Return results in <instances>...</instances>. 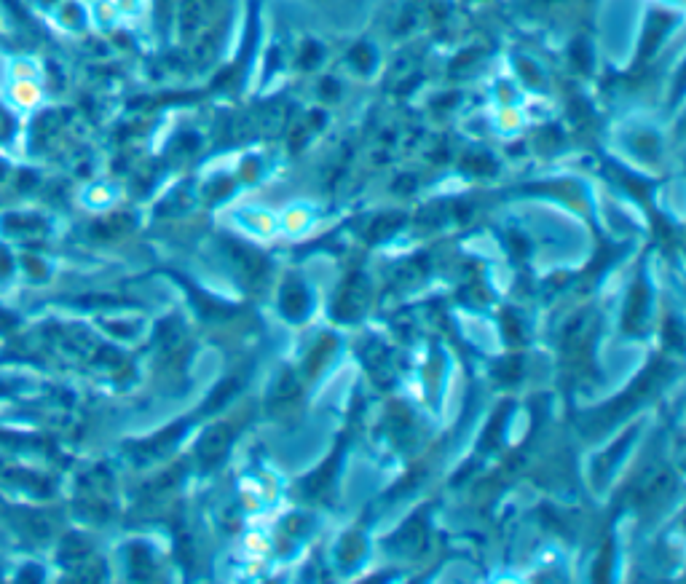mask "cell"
<instances>
[{"instance_id": "cell-17", "label": "cell", "mask_w": 686, "mask_h": 584, "mask_svg": "<svg viewBox=\"0 0 686 584\" xmlns=\"http://www.w3.org/2000/svg\"><path fill=\"white\" fill-rule=\"evenodd\" d=\"M25 579H41V574L38 571H25V574L19 576V582H25Z\"/></svg>"}, {"instance_id": "cell-4", "label": "cell", "mask_w": 686, "mask_h": 584, "mask_svg": "<svg viewBox=\"0 0 686 584\" xmlns=\"http://www.w3.org/2000/svg\"><path fill=\"white\" fill-rule=\"evenodd\" d=\"M3 228H6V234H9L11 239H22V242H35V239H41V236L46 234V226L33 215L6 217V226Z\"/></svg>"}, {"instance_id": "cell-2", "label": "cell", "mask_w": 686, "mask_h": 584, "mask_svg": "<svg viewBox=\"0 0 686 584\" xmlns=\"http://www.w3.org/2000/svg\"><path fill=\"white\" fill-rule=\"evenodd\" d=\"M365 301H368V290H365L362 276H352L346 282V287H343L338 303H335V317L357 319L362 314V309H365Z\"/></svg>"}, {"instance_id": "cell-1", "label": "cell", "mask_w": 686, "mask_h": 584, "mask_svg": "<svg viewBox=\"0 0 686 584\" xmlns=\"http://www.w3.org/2000/svg\"><path fill=\"white\" fill-rule=\"evenodd\" d=\"M218 11V0H183L180 9V33L185 43H193V54L207 59L212 51L210 25Z\"/></svg>"}, {"instance_id": "cell-9", "label": "cell", "mask_w": 686, "mask_h": 584, "mask_svg": "<svg viewBox=\"0 0 686 584\" xmlns=\"http://www.w3.org/2000/svg\"><path fill=\"white\" fill-rule=\"evenodd\" d=\"M236 386H239V384H236V381H226V384L220 386L218 392L212 394L210 402H207V408H204V410H218L220 405H223V402L231 400V392H236Z\"/></svg>"}, {"instance_id": "cell-11", "label": "cell", "mask_w": 686, "mask_h": 584, "mask_svg": "<svg viewBox=\"0 0 686 584\" xmlns=\"http://www.w3.org/2000/svg\"><path fill=\"white\" fill-rule=\"evenodd\" d=\"M467 169H472V172H477V175H488V172H494V161L486 159V156H475V159H469L467 164H464Z\"/></svg>"}, {"instance_id": "cell-10", "label": "cell", "mask_w": 686, "mask_h": 584, "mask_svg": "<svg viewBox=\"0 0 686 584\" xmlns=\"http://www.w3.org/2000/svg\"><path fill=\"white\" fill-rule=\"evenodd\" d=\"M349 59H352L354 65H357V70H362V73L373 67V51H370L368 46H357V49L349 54Z\"/></svg>"}, {"instance_id": "cell-3", "label": "cell", "mask_w": 686, "mask_h": 584, "mask_svg": "<svg viewBox=\"0 0 686 584\" xmlns=\"http://www.w3.org/2000/svg\"><path fill=\"white\" fill-rule=\"evenodd\" d=\"M228 445H231V429L228 426H215V429H210V432L204 434V440H201L199 445V459L201 464H215V461H220V456L228 451Z\"/></svg>"}, {"instance_id": "cell-5", "label": "cell", "mask_w": 686, "mask_h": 584, "mask_svg": "<svg viewBox=\"0 0 686 584\" xmlns=\"http://www.w3.org/2000/svg\"><path fill=\"white\" fill-rule=\"evenodd\" d=\"M646 317V287L644 284H636V290L630 295L628 311H625V327L628 333H638V327L644 325Z\"/></svg>"}, {"instance_id": "cell-16", "label": "cell", "mask_w": 686, "mask_h": 584, "mask_svg": "<svg viewBox=\"0 0 686 584\" xmlns=\"http://www.w3.org/2000/svg\"><path fill=\"white\" fill-rule=\"evenodd\" d=\"M6 132H9V118L0 113V137H6Z\"/></svg>"}, {"instance_id": "cell-14", "label": "cell", "mask_w": 686, "mask_h": 584, "mask_svg": "<svg viewBox=\"0 0 686 584\" xmlns=\"http://www.w3.org/2000/svg\"><path fill=\"white\" fill-rule=\"evenodd\" d=\"M14 325H17V319L9 317V314H3V311H0V333H9V330Z\"/></svg>"}, {"instance_id": "cell-15", "label": "cell", "mask_w": 686, "mask_h": 584, "mask_svg": "<svg viewBox=\"0 0 686 584\" xmlns=\"http://www.w3.org/2000/svg\"><path fill=\"white\" fill-rule=\"evenodd\" d=\"M325 92H327V97H338V86H335V81H330V78H327Z\"/></svg>"}, {"instance_id": "cell-12", "label": "cell", "mask_w": 686, "mask_h": 584, "mask_svg": "<svg viewBox=\"0 0 686 584\" xmlns=\"http://www.w3.org/2000/svg\"><path fill=\"white\" fill-rule=\"evenodd\" d=\"M319 54H322V51H319L317 46H314V43H309V46H306V57L301 59L303 67H311V65H314V62H317V59H319Z\"/></svg>"}, {"instance_id": "cell-8", "label": "cell", "mask_w": 686, "mask_h": 584, "mask_svg": "<svg viewBox=\"0 0 686 584\" xmlns=\"http://www.w3.org/2000/svg\"><path fill=\"white\" fill-rule=\"evenodd\" d=\"M402 215H389V217H381V220H376L373 223V228H370V239H381L384 234H392L394 228L400 226Z\"/></svg>"}, {"instance_id": "cell-7", "label": "cell", "mask_w": 686, "mask_h": 584, "mask_svg": "<svg viewBox=\"0 0 686 584\" xmlns=\"http://www.w3.org/2000/svg\"><path fill=\"white\" fill-rule=\"evenodd\" d=\"M335 467H338V456H333V459L327 461V467L322 469L319 475L311 477L309 483H306V493H322L325 491L327 485H330V475L335 472Z\"/></svg>"}, {"instance_id": "cell-6", "label": "cell", "mask_w": 686, "mask_h": 584, "mask_svg": "<svg viewBox=\"0 0 686 584\" xmlns=\"http://www.w3.org/2000/svg\"><path fill=\"white\" fill-rule=\"evenodd\" d=\"M282 309L290 319H301L309 309V295L303 287H287L285 295H282Z\"/></svg>"}, {"instance_id": "cell-13", "label": "cell", "mask_w": 686, "mask_h": 584, "mask_svg": "<svg viewBox=\"0 0 686 584\" xmlns=\"http://www.w3.org/2000/svg\"><path fill=\"white\" fill-rule=\"evenodd\" d=\"M11 271V252L6 247H0V276H6Z\"/></svg>"}]
</instances>
